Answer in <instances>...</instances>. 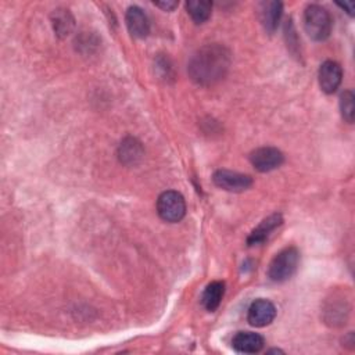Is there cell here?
<instances>
[{
  "mask_svg": "<svg viewBox=\"0 0 355 355\" xmlns=\"http://www.w3.org/2000/svg\"><path fill=\"white\" fill-rule=\"evenodd\" d=\"M318 79H319V86L322 92L327 94L334 93L343 80V69L340 64L331 60L324 61L319 68Z\"/></svg>",
  "mask_w": 355,
  "mask_h": 355,
  "instance_id": "cell-8",
  "label": "cell"
},
{
  "mask_svg": "<svg viewBox=\"0 0 355 355\" xmlns=\"http://www.w3.org/2000/svg\"><path fill=\"white\" fill-rule=\"evenodd\" d=\"M223 294H225V283L223 282H219V280H215V282H211L204 293H202V297H201V302H202V306L209 311V312H214L219 305H220V301L223 298Z\"/></svg>",
  "mask_w": 355,
  "mask_h": 355,
  "instance_id": "cell-13",
  "label": "cell"
},
{
  "mask_svg": "<svg viewBox=\"0 0 355 355\" xmlns=\"http://www.w3.org/2000/svg\"><path fill=\"white\" fill-rule=\"evenodd\" d=\"M229 65V50L222 44L214 43L202 46L193 54L187 71L196 83L201 86H209L223 79Z\"/></svg>",
  "mask_w": 355,
  "mask_h": 355,
  "instance_id": "cell-1",
  "label": "cell"
},
{
  "mask_svg": "<svg viewBox=\"0 0 355 355\" xmlns=\"http://www.w3.org/2000/svg\"><path fill=\"white\" fill-rule=\"evenodd\" d=\"M214 183L226 190V191H244L252 184V179L248 175L227 171V169H218L212 176Z\"/></svg>",
  "mask_w": 355,
  "mask_h": 355,
  "instance_id": "cell-5",
  "label": "cell"
},
{
  "mask_svg": "<svg viewBox=\"0 0 355 355\" xmlns=\"http://www.w3.org/2000/svg\"><path fill=\"white\" fill-rule=\"evenodd\" d=\"M186 10L196 24H204L211 17L212 3L208 0H189L186 1Z\"/></svg>",
  "mask_w": 355,
  "mask_h": 355,
  "instance_id": "cell-15",
  "label": "cell"
},
{
  "mask_svg": "<svg viewBox=\"0 0 355 355\" xmlns=\"http://www.w3.org/2000/svg\"><path fill=\"white\" fill-rule=\"evenodd\" d=\"M51 18H53V26H54V31L57 32V35L67 36L72 31L73 18L68 12V10H61V8L54 10Z\"/></svg>",
  "mask_w": 355,
  "mask_h": 355,
  "instance_id": "cell-16",
  "label": "cell"
},
{
  "mask_svg": "<svg viewBox=\"0 0 355 355\" xmlns=\"http://www.w3.org/2000/svg\"><path fill=\"white\" fill-rule=\"evenodd\" d=\"M154 4L164 11H173L178 7V1H154Z\"/></svg>",
  "mask_w": 355,
  "mask_h": 355,
  "instance_id": "cell-18",
  "label": "cell"
},
{
  "mask_svg": "<svg viewBox=\"0 0 355 355\" xmlns=\"http://www.w3.org/2000/svg\"><path fill=\"white\" fill-rule=\"evenodd\" d=\"M125 21L132 36L137 39H144L150 33V21L140 7L130 6L126 10Z\"/></svg>",
  "mask_w": 355,
  "mask_h": 355,
  "instance_id": "cell-9",
  "label": "cell"
},
{
  "mask_svg": "<svg viewBox=\"0 0 355 355\" xmlns=\"http://www.w3.org/2000/svg\"><path fill=\"white\" fill-rule=\"evenodd\" d=\"M283 154L275 147H259L250 155L252 166L259 172H269L279 168L283 162Z\"/></svg>",
  "mask_w": 355,
  "mask_h": 355,
  "instance_id": "cell-7",
  "label": "cell"
},
{
  "mask_svg": "<svg viewBox=\"0 0 355 355\" xmlns=\"http://www.w3.org/2000/svg\"><path fill=\"white\" fill-rule=\"evenodd\" d=\"M300 252L295 247H287L275 255L268 268V277L275 283L288 280L297 270Z\"/></svg>",
  "mask_w": 355,
  "mask_h": 355,
  "instance_id": "cell-3",
  "label": "cell"
},
{
  "mask_svg": "<svg viewBox=\"0 0 355 355\" xmlns=\"http://www.w3.org/2000/svg\"><path fill=\"white\" fill-rule=\"evenodd\" d=\"M337 6L341 7L343 10H345L349 15L354 14V12H352V11H354V3H344V4H337Z\"/></svg>",
  "mask_w": 355,
  "mask_h": 355,
  "instance_id": "cell-19",
  "label": "cell"
},
{
  "mask_svg": "<svg viewBox=\"0 0 355 355\" xmlns=\"http://www.w3.org/2000/svg\"><path fill=\"white\" fill-rule=\"evenodd\" d=\"M283 219H282V215L280 214H273L270 216H268L266 219H263L252 232L251 234L248 236L247 239V243L248 245H254V244H259L262 241H265L269 234L282 225Z\"/></svg>",
  "mask_w": 355,
  "mask_h": 355,
  "instance_id": "cell-12",
  "label": "cell"
},
{
  "mask_svg": "<svg viewBox=\"0 0 355 355\" xmlns=\"http://www.w3.org/2000/svg\"><path fill=\"white\" fill-rule=\"evenodd\" d=\"M118 155L121 162L129 165V164H136L141 155H143V148L140 146V143L133 139V137H128L125 139L118 150Z\"/></svg>",
  "mask_w": 355,
  "mask_h": 355,
  "instance_id": "cell-14",
  "label": "cell"
},
{
  "mask_svg": "<svg viewBox=\"0 0 355 355\" xmlns=\"http://www.w3.org/2000/svg\"><path fill=\"white\" fill-rule=\"evenodd\" d=\"M276 318V306L265 298L255 300L247 312V320L254 327H265Z\"/></svg>",
  "mask_w": 355,
  "mask_h": 355,
  "instance_id": "cell-6",
  "label": "cell"
},
{
  "mask_svg": "<svg viewBox=\"0 0 355 355\" xmlns=\"http://www.w3.org/2000/svg\"><path fill=\"white\" fill-rule=\"evenodd\" d=\"M283 12V4L280 1H263L259 4V19L266 32L273 33L279 25Z\"/></svg>",
  "mask_w": 355,
  "mask_h": 355,
  "instance_id": "cell-11",
  "label": "cell"
},
{
  "mask_svg": "<svg viewBox=\"0 0 355 355\" xmlns=\"http://www.w3.org/2000/svg\"><path fill=\"white\" fill-rule=\"evenodd\" d=\"M265 340L258 333L239 331L232 338V347L241 354H255L262 349Z\"/></svg>",
  "mask_w": 355,
  "mask_h": 355,
  "instance_id": "cell-10",
  "label": "cell"
},
{
  "mask_svg": "<svg viewBox=\"0 0 355 355\" xmlns=\"http://www.w3.org/2000/svg\"><path fill=\"white\" fill-rule=\"evenodd\" d=\"M340 111H341V116L345 122L352 123L354 122V93L351 90H345L341 96H340Z\"/></svg>",
  "mask_w": 355,
  "mask_h": 355,
  "instance_id": "cell-17",
  "label": "cell"
},
{
  "mask_svg": "<svg viewBox=\"0 0 355 355\" xmlns=\"http://www.w3.org/2000/svg\"><path fill=\"white\" fill-rule=\"evenodd\" d=\"M157 212L165 222L176 223L182 220L186 214V202L183 196L175 190L161 193L157 200Z\"/></svg>",
  "mask_w": 355,
  "mask_h": 355,
  "instance_id": "cell-4",
  "label": "cell"
},
{
  "mask_svg": "<svg viewBox=\"0 0 355 355\" xmlns=\"http://www.w3.org/2000/svg\"><path fill=\"white\" fill-rule=\"evenodd\" d=\"M331 17L330 12L319 6L309 4L304 11V28L308 36L316 42L326 40L331 32Z\"/></svg>",
  "mask_w": 355,
  "mask_h": 355,
  "instance_id": "cell-2",
  "label": "cell"
}]
</instances>
